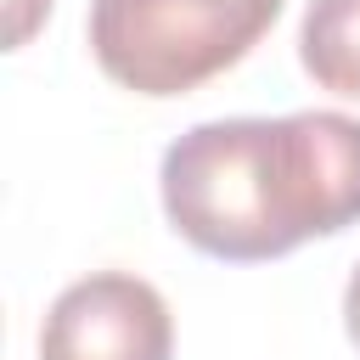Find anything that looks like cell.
<instances>
[{
	"instance_id": "obj_6",
	"label": "cell",
	"mask_w": 360,
	"mask_h": 360,
	"mask_svg": "<svg viewBox=\"0 0 360 360\" xmlns=\"http://www.w3.org/2000/svg\"><path fill=\"white\" fill-rule=\"evenodd\" d=\"M343 326H349V338H354V349H360V264H354L349 292H343Z\"/></svg>"
},
{
	"instance_id": "obj_5",
	"label": "cell",
	"mask_w": 360,
	"mask_h": 360,
	"mask_svg": "<svg viewBox=\"0 0 360 360\" xmlns=\"http://www.w3.org/2000/svg\"><path fill=\"white\" fill-rule=\"evenodd\" d=\"M45 11H51V0H11V45H22Z\"/></svg>"
},
{
	"instance_id": "obj_3",
	"label": "cell",
	"mask_w": 360,
	"mask_h": 360,
	"mask_svg": "<svg viewBox=\"0 0 360 360\" xmlns=\"http://www.w3.org/2000/svg\"><path fill=\"white\" fill-rule=\"evenodd\" d=\"M174 315L163 292L124 270H96L56 292L39 326V360H169Z\"/></svg>"
},
{
	"instance_id": "obj_4",
	"label": "cell",
	"mask_w": 360,
	"mask_h": 360,
	"mask_svg": "<svg viewBox=\"0 0 360 360\" xmlns=\"http://www.w3.org/2000/svg\"><path fill=\"white\" fill-rule=\"evenodd\" d=\"M298 56L321 90L360 101V0H309Z\"/></svg>"
},
{
	"instance_id": "obj_2",
	"label": "cell",
	"mask_w": 360,
	"mask_h": 360,
	"mask_svg": "<svg viewBox=\"0 0 360 360\" xmlns=\"http://www.w3.org/2000/svg\"><path fill=\"white\" fill-rule=\"evenodd\" d=\"M281 17V0H90V56L135 96H186L236 68Z\"/></svg>"
},
{
	"instance_id": "obj_1",
	"label": "cell",
	"mask_w": 360,
	"mask_h": 360,
	"mask_svg": "<svg viewBox=\"0 0 360 360\" xmlns=\"http://www.w3.org/2000/svg\"><path fill=\"white\" fill-rule=\"evenodd\" d=\"M169 225L208 259L259 264L360 219V118H214L163 152Z\"/></svg>"
}]
</instances>
